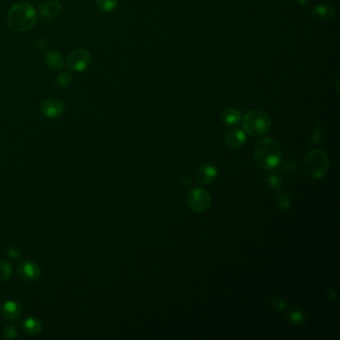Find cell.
Wrapping results in <instances>:
<instances>
[{
  "label": "cell",
  "instance_id": "6da1fadb",
  "mask_svg": "<svg viewBox=\"0 0 340 340\" xmlns=\"http://www.w3.org/2000/svg\"><path fill=\"white\" fill-rule=\"evenodd\" d=\"M254 156L256 165L263 170L276 168L282 160L279 144L270 138H262L255 142Z\"/></svg>",
  "mask_w": 340,
  "mask_h": 340
},
{
  "label": "cell",
  "instance_id": "7a4b0ae2",
  "mask_svg": "<svg viewBox=\"0 0 340 340\" xmlns=\"http://www.w3.org/2000/svg\"><path fill=\"white\" fill-rule=\"evenodd\" d=\"M38 14L33 5L21 2L13 5L7 13L8 26L17 32L30 30L37 22Z\"/></svg>",
  "mask_w": 340,
  "mask_h": 340
},
{
  "label": "cell",
  "instance_id": "3957f363",
  "mask_svg": "<svg viewBox=\"0 0 340 340\" xmlns=\"http://www.w3.org/2000/svg\"><path fill=\"white\" fill-rule=\"evenodd\" d=\"M330 168V161L327 154L319 149L310 151L304 159V171L312 180H321Z\"/></svg>",
  "mask_w": 340,
  "mask_h": 340
},
{
  "label": "cell",
  "instance_id": "277c9868",
  "mask_svg": "<svg viewBox=\"0 0 340 340\" xmlns=\"http://www.w3.org/2000/svg\"><path fill=\"white\" fill-rule=\"evenodd\" d=\"M245 131L254 137L262 136L270 129L269 117L260 110H253L248 112L243 120Z\"/></svg>",
  "mask_w": 340,
  "mask_h": 340
},
{
  "label": "cell",
  "instance_id": "5b68a950",
  "mask_svg": "<svg viewBox=\"0 0 340 340\" xmlns=\"http://www.w3.org/2000/svg\"><path fill=\"white\" fill-rule=\"evenodd\" d=\"M188 204L194 212L203 213L210 209L212 205V197L209 192L204 189H194L189 194Z\"/></svg>",
  "mask_w": 340,
  "mask_h": 340
},
{
  "label": "cell",
  "instance_id": "8992f818",
  "mask_svg": "<svg viewBox=\"0 0 340 340\" xmlns=\"http://www.w3.org/2000/svg\"><path fill=\"white\" fill-rule=\"evenodd\" d=\"M91 61V55L85 49H76L72 51L67 58L68 68L76 73L83 72Z\"/></svg>",
  "mask_w": 340,
  "mask_h": 340
},
{
  "label": "cell",
  "instance_id": "52a82bcc",
  "mask_svg": "<svg viewBox=\"0 0 340 340\" xmlns=\"http://www.w3.org/2000/svg\"><path fill=\"white\" fill-rule=\"evenodd\" d=\"M65 110V106L62 101L56 98H48L43 101L40 106V112L44 117L49 119H55L60 117Z\"/></svg>",
  "mask_w": 340,
  "mask_h": 340
},
{
  "label": "cell",
  "instance_id": "ba28073f",
  "mask_svg": "<svg viewBox=\"0 0 340 340\" xmlns=\"http://www.w3.org/2000/svg\"><path fill=\"white\" fill-rule=\"evenodd\" d=\"M216 175H217V170L213 164L206 163L200 167V169L196 174L195 179L197 183H199L200 185L206 186V185H210L211 183H213Z\"/></svg>",
  "mask_w": 340,
  "mask_h": 340
},
{
  "label": "cell",
  "instance_id": "9c48e42d",
  "mask_svg": "<svg viewBox=\"0 0 340 340\" xmlns=\"http://www.w3.org/2000/svg\"><path fill=\"white\" fill-rule=\"evenodd\" d=\"M246 140H247V137H246L245 132L238 128L232 129L229 132H226L225 137H224L225 144L232 149H239L243 147L246 143Z\"/></svg>",
  "mask_w": 340,
  "mask_h": 340
},
{
  "label": "cell",
  "instance_id": "30bf717a",
  "mask_svg": "<svg viewBox=\"0 0 340 340\" xmlns=\"http://www.w3.org/2000/svg\"><path fill=\"white\" fill-rule=\"evenodd\" d=\"M61 10L62 6L58 0H46L39 6V13L46 19L57 17Z\"/></svg>",
  "mask_w": 340,
  "mask_h": 340
},
{
  "label": "cell",
  "instance_id": "8fae6325",
  "mask_svg": "<svg viewBox=\"0 0 340 340\" xmlns=\"http://www.w3.org/2000/svg\"><path fill=\"white\" fill-rule=\"evenodd\" d=\"M44 61L45 65L53 71L61 70L64 67V58L56 50H48L45 53Z\"/></svg>",
  "mask_w": 340,
  "mask_h": 340
},
{
  "label": "cell",
  "instance_id": "7c38bea8",
  "mask_svg": "<svg viewBox=\"0 0 340 340\" xmlns=\"http://www.w3.org/2000/svg\"><path fill=\"white\" fill-rule=\"evenodd\" d=\"M19 274L25 280H33L36 279L40 275L39 267L30 261H26L20 264L19 266Z\"/></svg>",
  "mask_w": 340,
  "mask_h": 340
},
{
  "label": "cell",
  "instance_id": "4fadbf2b",
  "mask_svg": "<svg viewBox=\"0 0 340 340\" xmlns=\"http://www.w3.org/2000/svg\"><path fill=\"white\" fill-rule=\"evenodd\" d=\"M312 15L315 19L319 21H327L334 16V10L332 7L326 5V4H319L317 5L313 11Z\"/></svg>",
  "mask_w": 340,
  "mask_h": 340
},
{
  "label": "cell",
  "instance_id": "5bb4252c",
  "mask_svg": "<svg viewBox=\"0 0 340 340\" xmlns=\"http://www.w3.org/2000/svg\"><path fill=\"white\" fill-rule=\"evenodd\" d=\"M2 314L6 319L15 320L21 313L20 305L14 301H8L2 306Z\"/></svg>",
  "mask_w": 340,
  "mask_h": 340
},
{
  "label": "cell",
  "instance_id": "9a60e30c",
  "mask_svg": "<svg viewBox=\"0 0 340 340\" xmlns=\"http://www.w3.org/2000/svg\"><path fill=\"white\" fill-rule=\"evenodd\" d=\"M222 122L225 124V125H229V126H235V125H238L242 119V114L239 110L237 109H233V108H230V109H226L224 110L222 113H221V116H220Z\"/></svg>",
  "mask_w": 340,
  "mask_h": 340
},
{
  "label": "cell",
  "instance_id": "2e32d148",
  "mask_svg": "<svg viewBox=\"0 0 340 340\" xmlns=\"http://www.w3.org/2000/svg\"><path fill=\"white\" fill-rule=\"evenodd\" d=\"M288 318L296 326H302L306 322L305 314L301 310H298V309H295L289 312Z\"/></svg>",
  "mask_w": 340,
  "mask_h": 340
},
{
  "label": "cell",
  "instance_id": "e0dca14e",
  "mask_svg": "<svg viewBox=\"0 0 340 340\" xmlns=\"http://www.w3.org/2000/svg\"><path fill=\"white\" fill-rule=\"evenodd\" d=\"M41 328H42L41 323L35 318H28L24 322V330L26 331V333H28L30 335L39 333Z\"/></svg>",
  "mask_w": 340,
  "mask_h": 340
},
{
  "label": "cell",
  "instance_id": "ac0fdd59",
  "mask_svg": "<svg viewBox=\"0 0 340 340\" xmlns=\"http://www.w3.org/2000/svg\"><path fill=\"white\" fill-rule=\"evenodd\" d=\"M96 4L103 12H113L118 6V0H96Z\"/></svg>",
  "mask_w": 340,
  "mask_h": 340
},
{
  "label": "cell",
  "instance_id": "d6986e66",
  "mask_svg": "<svg viewBox=\"0 0 340 340\" xmlns=\"http://www.w3.org/2000/svg\"><path fill=\"white\" fill-rule=\"evenodd\" d=\"M324 140H325L324 129L321 126H316L314 128V130L312 131V134H311V142L314 145L321 146L324 143Z\"/></svg>",
  "mask_w": 340,
  "mask_h": 340
},
{
  "label": "cell",
  "instance_id": "ffe728a7",
  "mask_svg": "<svg viewBox=\"0 0 340 340\" xmlns=\"http://www.w3.org/2000/svg\"><path fill=\"white\" fill-rule=\"evenodd\" d=\"M72 76L70 73L67 72H63L60 73L57 78H56V85L58 86L59 88L63 89V88H67L68 86L72 83Z\"/></svg>",
  "mask_w": 340,
  "mask_h": 340
},
{
  "label": "cell",
  "instance_id": "44dd1931",
  "mask_svg": "<svg viewBox=\"0 0 340 340\" xmlns=\"http://www.w3.org/2000/svg\"><path fill=\"white\" fill-rule=\"evenodd\" d=\"M267 184L269 186V188L273 191V192H280L284 186L282 180L281 178H279L276 175H272L267 179Z\"/></svg>",
  "mask_w": 340,
  "mask_h": 340
},
{
  "label": "cell",
  "instance_id": "7402d4cb",
  "mask_svg": "<svg viewBox=\"0 0 340 340\" xmlns=\"http://www.w3.org/2000/svg\"><path fill=\"white\" fill-rule=\"evenodd\" d=\"M268 304L272 309H276V310H282L287 306L286 300L278 296L270 298L268 301Z\"/></svg>",
  "mask_w": 340,
  "mask_h": 340
},
{
  "label": "cell",
  "instance_id": "603a6c76",
  "mask_svg": "<svg viewBox=\"0 0 340 340\" xmlns=\"http://www.w3.org/2000/svg\"><path fill=\"white\" fill-rule=\"evenodd\" d=\"M276 202H277L278 207L284 211H287L291 208V199L286 194L278 195L276 198Z\"/></svg>",
  "mask_w": 340,
  "mask_h": 340
},
{
  "label": "cell",
  "instance_id": "cb8c5ba5",
  "mask_svg": "<svg viewBox=\"0 0 340 340\" xmlns=\"http://www.w3.org/2000/svg\"><path fill=\"white\" fill-rule=\"evenodd\" d=\"M11 274V266L6 262H0V280L7 279Z\"/></svg>",
  "mask_w": 340,
  "mask_h": 340
},
{
  "label": "cell",
  "instance_id": "d4e9b609",
  "mask_svg": "<svg viewBox=\"0 0 340 340\" xmlns=\"http://www.w3.org/2000/svg\"><path fill=\"white\" fill-rule=\"evenodd\" d=\"M284 171H287L289 174H294L297 172V165L293 161H288L284 166Z\"/></svg>",
  "mask_w": 340,
  "mask_h": 340
},
{
  "label": "cell",
  "instance_id": "484cf974",
  "mask_svg": "<svg viewBox=\"0 0 340 340\" xmlns=\"http://www.w3.org/2000/svg\"><path fill=\"white\" fill-rule=\"evenodd\" d=\"M4 335L6 338H13L16 336V330L14 329L13 326H6L4 329Z\"/></svg>",
  "mask_w": 340,
  "mask_h": 340
},
{
  "label": "cell",
  "instance_id": "4316f807",
  "mask_svg": "<svg viewBox=\"0 0 340 340\" xmlns=\"http://www.w3.org/2000/svg\"><path fill=\"white\" fill-rule=\"evenodd\" d=\"M36 46L39 48V49H45L47 48L48 46V41L44 38H41V39H38L37 42H36Z\"/></svg>",
  "mask_w": 340,
  "mask_h": 340
},
{
  "label": "cell",
  "instance_id": "83f0119b",
  "mask_svg": "<svg viewBox=\"0 0 340 340\" xmlns=\"http://www.w3.org/2000/svg\"><path fill=\"white\" fill-rule=\"evenodd\" d=\"M181 185L184 187V188H188L191 186V180L189 178H183L181 180Z\"/></svg>",
  "mask_w": 340,
  "mask_h": 340
},
{
  "label": "cell",
  "instance_id": "f1b7e54d",
  "mask_svg": "<svg viewBox=\"0 0 340 340\" xmlns=\"http://www.w3.org/2000/svg\"><path fill=\"white\" fill-rule=\"evenodd\" d=\"M297 1H298V4L303 8L309 6V3H310V0H297Z\"/></svg>",
  "mask_w": 340,
  "mask_h": 340
},
{
  "label": "cell",
  "instance_id": "f546056e",
  "mask_svg": "<svg viewBox=\"0 0 340 340\" xmlns=\"http://www.w3.org/2000/svg\"><path fill=\"white\" fill-rule=\"evenodd\" d=\"M8 255H9V257L16 258V257H18V252L14 251V250H10V251L8 252Z\"/></svg>",
  "mask_w": 340,
  "mask_h": 340
}]
</instances>
